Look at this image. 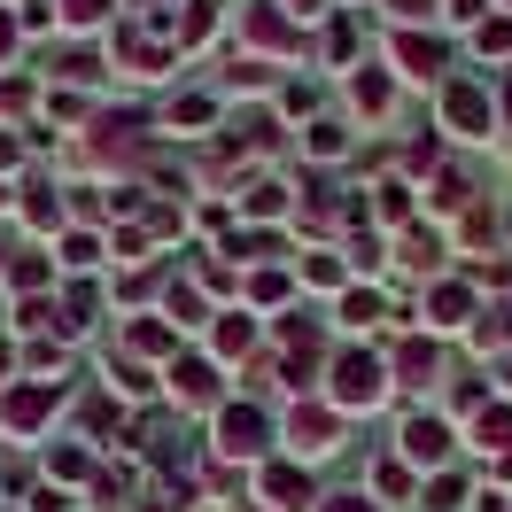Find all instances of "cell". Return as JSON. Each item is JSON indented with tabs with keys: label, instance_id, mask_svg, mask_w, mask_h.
Instances as JSON below:
<instances>
[{
	"label": "cell",
	"instance_id": "cell-1",
	"mask_svg": "<svg viewBox=\"0 0 512 512\" xmlns=\"http://www.w3.org/2000/svg\"><path fill=\"white\" fill-rule=\"evenodd\" d=\"M381 396H388V365L373 350H342L334 357V404H342V412H373Z\"/></svg>",
	"mask_w": 512,
	"mask_h": 512
},
{
	"label": "cell",
	"instance_id": "cell-2",
	"mask_svg": "<svg viewBox=\"0 0 512 512\" xmlns=\"http://www.w3.org/2000/svg\"><path fill=\"white\" fill-rule=\"evenodd\" d=\"M55 404H63V388H55V381L0 388V427H8V435H32V427H47V419H55Z\"/></svg>",
	"mask_w": 512,
	"mask_h": 512
},
{
	"label": "cell",
	"instance_id": "cell-3",
	"mask_svg": "<svg viewBox=\"0 0 512 512\" xmlns=\"http://www.w3.org/2000/svg\"><path fill=\"white\" fill-rule=\"evenodd\" d=\"M264 443H272V419L256 412V404H225V412H218V450H233V458H256Z\"/></svg>",
	"mask_w": 512,
	"mask_h": 512
},
{
	"label": "cell",
	"instance_id": "cell-4",
	"mask_svg": "<svg viewBox=\"0 0 512 512\" xmlns=\"http://www.w3.org/2000/svg\"><path fill=\"white\" fill-rule=\"evenodd\" d=\"M443 125L466 132V140H481V132H489V94H481L474 78H450V86H443Z\"/></svg>",
	"mask_w": 512,
	"mask_h": 512
},
{
	"label": "cell",
	"instance_id": "cell-5",
	"mask_svg": "<svg viewBox=\"0 0 512 512\" xmlns=\"http://www.w3.org/2000/svg\"><path fill=\"white\" fill-rule=\"evenodd\" d=\"M163 381H171L179 404H218V365H210V357H171Z\"/></svg>",
	"mask_w": 512,
	"mask_h": 512
},
{
	"label": "cell",
	"instance_id": "cell-6",
	"mask_svg": "<svg viewBox=\"0 0 512 512\" xmlns=\"http://www.w3.org/2000/svg\"><path fill=\"white\" fill-rule=\"evenodd\" d=\"M404 458H412V466H443V458H450V427H443V419H427V412H412V419H404Z\"/></svg>",
	"mask_w": 512,
	"mask_h": 512
},
{
	"label": "cell",
	"instance_id": "cell-7",
	"mask_svg": "<svg viewBox=\"0 0 512 512\" xmlns=\"http://www.w3.org/2000/svg\"><path fill=\"white\" fill-rule=\"evenodd\" d=\"M256 489H264V497H272L280 512L319 505V497H311V474H303V466H264V474H256Z\"/></svg>",
	"mask_w": 512,
	"mask_h": 512
},
{
	"label": "cell",
	"instance_id": "cell-8",
	"mask_svg": "<svg viewBox=\"0 0 512 512\" xmlns=\"http://www.w3.org/2000/svg\"><path fill=\"white\" fill-rule=\"evenodd\" d=\"M427 311H435L427 326H466L474 319V288H466V280H443V288L427 295Z\"/></svg>",
	"mask_w": 512,
	"mask_h": 512
},
{
	"label": "cell",
	"instance_id": "cell-9",
	"mask_svg": "<svg viewBox=\"0 0 512 512\" xmlns=\"http://www.w3.org/2000/svg\"><path fill=\"white\" fill-rule=\"evenodd\" d=\"M295 450H303V458H326V450H334V435H342V427H334V412H295Z\"/></svg>",
	"mask_w": 512,
	"mask_h": 512
},
{
	"label": "cell",
	"instance_id": "cell-10",
	"mask_svg": "<svg viewBox=\"0 0 512 512\" xmlns=\"http://www.w3.org/2000/svg\"><path fill=\"white\" fill-rule=\"evenodd\" d=\"M435 373H443L435 342H404V350H396V381H404V388H427Z\"/></svg>",
	"mask_w": 512,
	"mask_h": 512
},
{
	"label": "cell",
	"instance_id": "cell-11",
	"mask_svg": "<svg viewBox=\"0 0 512 512\" xmlns=\"http://www.w3.org/2000/svg\"><path fill=\"white\" fill-rule=\"evenodd\" d=\"M396 63L412 70V78H435V70H443L450 55H443V47H435V39H419V32H404V39H396Z\"/></svg>",
	"mask_w": 512,
	"mask_h": 512
},
{
	"label": "cell",
	"instance_id": "cell-12",
	"mask_svg": "<svg viewBox=\"0 0 512 512\" xmlns=\"http://www.w3.org/2000/svg\"><path fill=\"white\" fill-rule=\"evenodd\" d=\"M24 225H32V233H55V225H63V194L32 187V194H24Z\"/></svg>",
	"mask_w": 512,
	"mask_h": 512
},
{
	"label": "cell",
	"instance_id": "cell-13",
	"mask_svg": "<svg viewBox=\"0 0 512 512\" xmlns=\"http://www.w3.org/2000/svg\"><path fill=\"white\" fill-rule=\"evenodd\" d=\"M249 342H256V319L249 311H225L218 319V357H249Z\"/></svg>",
	"mask_w": 512,
	"mask_h": 512
},
{
	"label": "cell",
	"instance_id": "cell-14",
	"mask_svg": "<svg viewBox=\"0 0 512 512\" xmlns=\"http://www.w3.org/2000/svg\"><path fill=\"white\" fill-rule=\"evenodd\" d=\"M241 210H249V218H280V210H288V187H280V179H256V187L241 194Z\"/></svg>",
	"mask_w": 512,
	"mask_h": 512
},
{
	"label": "cell",
	"instance_id": "cell-15",
	"mask_svg": "<svg viewBox=\"0 0 512 512\" xmlns=\"http://www.w3.org/2000/svg\"><path fill=\"white\" fill-rule=\"evenodd\" d=\"M218 24V0H187V16H179V47H202Z\"/></svg>",
	"mask_w": 512,
	"mask_h": 512
},
{
	"label": "cell",
	"instance_id": "cell-16",
	"mask_svg": "<svg viewBox=\"0 0 512 512\" xmlns=\"http://www.w3.org/2000/svg\"><path fill=\"white\" fill-rule=\"evenodd\" d=\"M249 39H256V47H295V32L280 24V16H272V8H264V0L249 8Z\"/></svg>",
	"mask_w": 512,
	"mask_h": 512
},
{
	"label": "cell",
	"instance_id": "cell-17",
	"mask_svg": "<svg viewBox=\"0 0 512 512\" xmlns=\"http://www.w3.org/2000/svg\"><path fill=\"white\" fill-rule=\"evenodd\" d=\"M94 319V288H86V280H78V288L63 295V311H55V326H63V334H78V326Z\"/></svg>",
	"mask_w": 512,
	"mask_h": 512
},
{
	"label": "cell",
	"instance_id": "cell-18",
	"mask_svg": "<svg viewBox=\"0 0 512 512\" xmlns=\"http://www.w3.org/2000/svg\"><path fill=\"white\" fill-rule=\"evenodd\" d=\"M474 443H489V450H512V412H505V404H497V412H481Z\"/></svg>",
	"mask_w": 512,
	"mask_h": 512
},
{
	"label": "cell",
	"instance_id": "cell-19",
	"mask_svg": "<svg viewBox=\"0 0 512 512\" xmlns=\"http://www.w3.org/2000/svg\"><path fill=\"white\" fill-rule=\"evenodd\" d=\"M342 319H350V326H373V319H381V295L350 288V295H342Z\"/></svg>",
	"mask_w": 512,
	"mask_h": 512
},
{
	"label": "cell",
	"instance_id": "cell-20",
	"mask_svg": "<svg viewBox=\"0 0 512 512\" xmlns=\"http://www.w3.org/2000/svg\"><path fill=\"white\" fill-rule=\"evenodd\" d=\"M55 8H63V24H78V32H86V24H101V16H109V0H55Z\"/></svg>",
	"mask_w": 512,
	"mask_h": 512
},
{
	"label": "cell",
	"instance_id": "cell-21",
	"mask_svg": "<svg viewBox=\"0 0 512 512\" xmlns=\"http://www.w3.org/2000/svg\"><path fill=\"white\" fill-rule=\"evenodd\" d=\"M357 101H365L373 117H381V109H388V78H381V70H357Z\"/></svg>",
	"mask_w": 512,
	"mask_h": 512
},
{
	"label": "cell",
	"instance_id": "cell-22",
	"mask_svg": "<svg viewBox=\"0 0 512 512\" xmlns=\"http://www.w3.org/2000/svg\"><path fill=\"white\" fill-rule=\"evenodd\" d=\"M342 148H350V132L319 117V125H311V156H342Z\"/></svg>",
	"mask_w": 512,
	"mask_h": 512
},
{
	"label": "cell",
	"instance_id": "cell-23",
	"mask_svg": "<svg viewBox=\"0 0 512 512\" xmlns=\"http://www.w3.org/2000/svg\"><path fill=\"white\" fill-rule=\"evenodd\" d=\"M466 202H474V187H466L458 171H443V187H435V210H466Z\"/></svg>",
	"mask_w": 512,
	"mask_h": 512
},
{
	"label": "cell",
	"instance_id": "cell-24",
	"mask_svg": "<svg viewBox=\"0 0 512 512\" xmlns=\"http://www.w3.org/2000/svg\"><path fill=\"white\" fill-rule=\"evenodd\" d=\"M303 280H319V288H342V256H303Z\"/></svg>",
	"mask_w": 512,
	"mask_h": 512
},
{
	"label": "cell",
	"instance_id": "cell-25",
	"mask_svg": "<svg viewBox=\"0 0 512 512\" xmlns=\"http://www.w3.org/2000/svg\"><path fill=\"white\" fill-rule=\"evenodd\" d=\"M435 256H443V241H435V233H412V241H404V264H419V272H427Z\"/></svg>",
	"mask_w": 512,
	"mask_h": 512
},
{
	"label": "cell",
	"instance_id": "cell-26",
	"mask_svg": "<svg viewBox=\"0 0 512 512\" xmlns=\"http://www.w3.org/2000/svg\"><path fill=\"white\" fill-rule=\"evenodd\" d=\"M373 489H381V497H412V474H404V466H373Z\"/></svg>",
	"mask_w": 512,
	"mask_h": 512
},
{
	"label": "cell",
	"instance_id": "cell-27",
	"mask_svg": "<svg viewBox=\"0 0 512 512\" xmlns=\"http://www.w3.org/2000/svg\"><path fill=\"white\" fill-rule=\"evenodd\" d=\"M474 47H481V55H505V47H512V24H505V16H497V24H481Z\"/></svg>",
	"mask_w": 512,
	"mask_h": 512
},
{
	"label": "cell",
	"instance_id": "cell-28",
	"mask_svg": "<svg viewBox=\"0 0 512 512\" xmlns=\"http://www.w3.org/2000/svg\"><path fill=\"white\" fill-rule=\"evenodd\" d=\"M8 280H16V288H47V264H39V256H16Z\"/></svg>",
	"mask_w": 512,
	"mask_h": 512
},
{
	"label": "cell",
	"instance_id": "cell-29",
	"mask_svg": "<svg viewBox=\"0 0 512 512\" xmlns=\"http://www.w3.org/2000/svg\"><path fill=\"white\" fill-rule=\"evenodd\" d=\"M132 350H140V357H156V350H171V326H132Z\"/></svg>",
	"mask_w": 512,
	"mask_h": 512
},
{
	"label": "cell",
	"instance_id": "cell-30",
	"mask_svg": "<svg viewBox=\"0 0 512 512\" xmlns=\"http://www.w3.org/2000/svg\"><path fill=\"white\" fill-rule=\"evenodd\" d=\"M249 295H256V303H288V280H280V272H256Z\"/></svg>",
	"mask_w": 512,
	"mask_h": 512
},
{
	"label": "cell",
	"instance_id": "cell-31",
	"mask_svg": "<svg viewBox=\"0 0 512 512\" xmlns=\"http://www.w3.org/2000/svg\"><path fill=\"white\" fill-rule=\"evenodd\" d=\"M381 218L404 225V218H412V194H404V187H381Z\"/></svg>",
	"mask_w": 512,
	"mask_h": 512
},
{
	"label": "cell",
	"instance_id": "cell-32",
	"mask_svg": "<svg viewBox=\"0 0 512 512\" xmlns=\"http://www.w3.org/2000/svg\"><path fill=\"white\" fill-rule=\"evenodd\" d=\"M171 319L194 326V319H202V295H194V288H171Z\"/></svg>",
	"mask_w": 512,
	"mask_h": 512
},
{
	"label": "cell",
	"instance_id": "cell-33",
	"mask_svg": "<svg viewBox=\"0 0 512 512\" xmlns=\"http://www.w3.org/2000/svg\"><path fill=\"white\" fill-rule=\"evenodd\" d=\"M171 125H210V101H202V94H187L179 109H171Z\"/></svg>",
	"mask_w": 512,
	"mask_h": 512
},
{
	"label": "cell",
	"instance_id": "cell-34",
	"mask_svg": "<svg viewBox=\"0 0 512 512\" xmlns=\"http://www.w3.org/2000/svg\"><path fill=\"white\" fill-rule=\"evenodd\" d=\"M326 47H334V63H350V55H357V24H334V32H326Z\"/></svg>",
	"mask_w": 512,
	"mask_h": 512
},
{
	"label": "cell",
	"instance_id": "cell-35",
	"mask_svg": "<svg viewBox=\"0 0 512 512\" xmlns=\"http://www.w3.org/2000/svg\"><path fill=\"white\" fill-rule=\"evenodd\" d=\"M63 256H70V264H94V256H101V241H94V233H70V241H63Z\"/></svg>",
	"mask_w": 512,
	"mask_h": 512
},
{
	"label": "cell",
	"instance_id": "cell-36",
	"mask_svg": "<svg viewBox=\"0 0 512 512\" xmlns=\"http://www.w3.org/2000/svg\"><path fill=\"white\" fill-rule=\"evenodd\" d=\"M47 466H55V474H63V481H78V474H86V450H55Z\"/></svg>",
	"mask_w": 512,
	"mask_h": 512
},
{
	"label": "cell",
	"instance_id": "cell-37",
	"mask_svg": "<svg viewBox=\"0 0 512 512\" xmlns=\"http://www.w3.org/2000/svg\"><path fill=\"white\" fill-rule=\"evenodd\" d=\"M319 512H373L365 497H319Z\"/></svg>",
	"mask_w": 512,
	"mask_h": 512
},
{
	"label": "cell",
	"instance_id": "cell-38",
	"mask_svg": "<svg viewBox=\"0 0 512 512\" xmlns=\"http://www.w3.org/2000/svg\"><path fill=\"white\" fill-rule=\"evenodd\" d=\"M16 163H24V148H16L8 132H0V171H16Z\"/></svg>",
	"mask_w": 512,
	"mask_h": 512
},
{
	"label": "cell",
	"instance_id": "cell-39",
	"mask_svg": "<svg viewBox=\"0 0 512 512\" xmlns=\"http://www.w3.org/2000/svg\"><path fill=\"white\" fill-rule=\"evenodd\" d=\"M388 8H396V16H427L435 0H388Z\"/></svg>",
	"mask_w": 512,
	"mask_h": 512
},
{
	"label": "cell",
	"instance_id": "cell-40",
	"mask_svg": "<svg viewBox=\"0 0 512 512\" xmlns=\"http://www.w3.org/2000/svg\"><path fill=\"white\" fill-rule=\"evenodd\" d=\"M8 47H16V24H8V16H0V55H8Z\"/></svg>",
	"mask_w": 512,
	"mask_h": 512
},
{
	"label": "cell",
	"instance_id": "cell-41",
	"mask_svg": "<svg viewBox=\"0 0 512 512\" xmlns=\"http://www.w3.org/2000/svg\"><path fill=\"white\" fill-rule=\"evenodd\" d=\"M8 365H16V350H8V342H0V381H8Z\"/></svg>",
	"mask_w": 512,
	"mask_h": 512
},
{
	"label": "cell",
	"instance_id": "cell-42",
	"mask_svg": "<svg viewBox=\"0 0 512 512\" xmlns=\"http://www.w3.org/2000/svg\"><path fill=\"white\" fill-rule=\"evenodd\" d=\"M474 512H505V497H481V505H474Z\"/></svg>",
	"mask_w": 512,
	"mask_h": 512
},
{
	"label": "cell",
	"instance_id": "cell-43",
	"mask_svg": "<svg viewBox=\"0 0 512 512\" xmlns=\"http://www.w3.org/2000/svg\"><path fill=\"white\" fill-rule=\"evenodd\" d=\"M505 117H512V78H505Z\"/></svg>",
	"mask_w": 512,
	"mask_h": 512
},
{
	"label": "cell",
	"instance_id": "cell-44",
	"mask_svg": "<svg viewBox=\"0 0 512 512\" xmlns=\"http://www.w3.org/2000/svg\"><path fill=\"white\" fill-rule=\"evenodd\" d=\"M0 202H8V194H0Z\"/></svg>",
	"mask_w": 512,
	"mask_h": 512
}]
</instances>
